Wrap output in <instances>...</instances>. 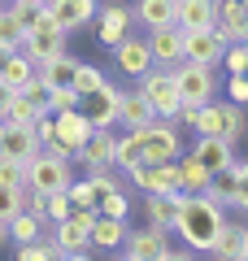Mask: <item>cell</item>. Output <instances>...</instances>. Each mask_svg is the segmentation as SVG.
Here are the masks:
<instances>
[{
	"instance_id": "1",
	"label": "cell",
	"mask_w": 248,
	"mask_h": 261,
	"mask_svg": "<svg viewBox=\"0 0 248 261\" xmlns=\"http://www.w3.org/2000/svg\"><path fill=\"white\" fill-rule=\"evenodd\" d=\"M222 222H227V209L213 205L205 192H192V196H183L170 235H179L183 248H192V252H209L213 240H218V231H222Z\"/></svg>"
},
{
	"instance_id": "2",
	"label": "cell",
	"mask_w": 248,
	"mask_h": 261,
	"mask_svg": "<svg viewBox=\"0 0 248 261\" xmlns=\"http://www.w3.org/2000/svg\"><path fill=\"white\" fill-rule=\"evenodd\" d=\"M192 135H213V140H227V144H239L248 135V113L244 105H231V100H209L201 109H183L179 113Z\"/></svg>"
},
{
	"instance_id": "3",
	"label": "cell",
	"mask_w": 248,
	"mask_h": 261,
	"mask_svg": "<svg viewBox=\"0 0 248 261\" xmlns=\"http://www.w3.org/2000/svg\"><path fill=\"white\" fill-rule=\"evenodd\" d=\"M131 140H135L144 166H161V161H175L179 152H183L179 122H165V118H153L148 126H135V130H131Z\"/></svg>"
},
{
	"instance_id": "4",
	"label": "cell",
	"mask_w": 248,
	"mask_h": 261,
	"mask_svg": "<svg viewBox=\"0 0 248 261\" xmlns=\"http://www.w3.org/2000/svg\"><path fill=\"white\" fill-rule=\"evenodd\" d=\"M170 74H175V87H179V100L183 109H201L218 96V70L213 65H196V61H175L170 65Z\"/></svg>"
},
{
	"instance_id": "5",
	"label": "cell",
	"mask_w": 248,
	"mask_h": 261,
	"mask_svg": "<svg viewBox=\"0 0 248 261\" xmlns=\"http://www.w3.org/2000/svg\"><path fill=\"white\" fill-rule=\"evenodd\" d=\"M135 87L144 92V100L153 105L157 118L179 122V113H183V100H179V87H175L170 65H148V74H144V79H135Z\"/></svg>"
},
{
	"instance_id": "6",
	"label": "cell",
	"mask_w": 248,
	"mask_h": 261,
	"mask_svg": "<svg viewBox=\"0 0 248 261\" xmlns=\"http://www.w3.org/2000/svg\"><path fill=\"white\" fill-rule=\"evenodd\" d=\"M118 100H122V87L105 79L101 87H92V92L79 96V113L92 122V130H113L118 126Z\"/></svg>"
},
{
	"instance_id": "7",
	"label": "cell",
	"mask_w": 248,
	"mask_h": 261,
	"mask_svg": "<svg viewBox=\"0 0 248 261\" xmlns=\"http://www.w3.org/2000/svg\"><path fill=\"white\" fill-rule=\"evenodd\" d=\"M74 183V161L48 157V152H35L27 161V187H39V192H65Z\"/></svg>"
},
{
	"instance_id": "8",
	"label": "cell",
	"mask_w": 248,
	"mask_h": 261,
	"mask_svg": "<svg viewBox=\"0 0 248 261\" xmlns=\"http://www.w3.org/2000/svg\"><path fill=\"white\" fill-rule=\"evenodd\" d=\"M96 44L113 48L122 44V39L131 35V27H135V13H131V5H122V0H113V5H101L96 9Z\"/></svg>"
},
{
	"instance_id": "9",
	"label": "cell",
	"mask_w": 248,
	"mask_h": 261,
	"mask_svg": "<svg viewBox=\"0 0 248 261\" xmlns=\"http://www.w3.org/2000/svg\"><path fill=\"white\" fill-rule=\"evenodd\" d=\"M222 53H227V35H222L218 27H205V31H183V61L213 65V70H218Z\"/></svg>"
},
{
	"instance_id": "10",
	"label": "cell",
	"mask_w": 248,
	"mask_h": 261,
	"mask_svg": "<svg viewBox=\"0 0 248 261\" xmlns=\"http://www.w3.org/2000/svg\"><path fill=\"white\" fill-rule=\"evenodd\" d=\"M65 39H70V35H65V31L57 27V22L48 18V13H44V22H39V27L31 31L27 39H22V48H18V53H22V57H31V61L39 65V61H48V57L65 53Z\"/></svg>"
},
{
	"instance_id": "11",
	"label": "cell",
	"mask_w": 248,
	"mask_h": 261,
	"mask_svg": "<svg viewBox=\"0 0 248 261\" xmlns=\"http://www.w3.org/2000/svg\"><path fill=\"white\" fill-rule=\"evenodd\" d=\"M109 53H113V70H118L122 79H144L148 65H153V57H148V39L135 35V31H131L122 44H113Z\"/></svg>"
},
{
	"instance_id": "12",
	"label": "cell",
	"mask_w": 248,
	"mask_h": 261,
	"mask_svg": "<svg viewBox=\"0 0 248 261\" xmlns=\"http://www.w3.org/2000/svg\"><path fill=\"white\" fill-rule=\"evenodd\" d=\"M96 9H101L96 0H44V13L65 31V35H74V31H83V27H92Z\"/></svg>"
},
{
	"instance_id": "13",
	"label": "cell",
	"mask_w": 248,
	"mask_h": 261,
	"mask_svg": "<svg viewBox=\"0 0 248 261\" xmlns=\"http://www.w3.org/2000/svg\"><path fill=\"white\" fill-rule=\"evenodd\" d=\"M165 248H170V231L161 226H131L122 240V252H131L135 261H157Z\"/></svg>"
},
{
	"instance_id": "14",
	"label": "cell",
	"mask_w": 248,
	"mask_h": 261,
	"mask_svg": "<svg viewBox=\"0 0 248 261\" xmlns=\"http://www.w3.org/2000/svg\"><path fill=\"white\" fill-rule=\"evenodd\" d=\"M113 135H118V130H92V140L74 152V166H79L83 174H92V170H113Z\"/></svg>"
},
{
	"instance_id": "15",
	"label": "cell",
	"mask_w": 248,
	"mask_h": 261,
	"mask_svg": "<svg viewBox=\"0 0 248 261\" xmlns=\"http://www.w3.org/2000/svg\"><path fill=\"white\" fill-rule=\"evenodd\" d=\"M127 178H131V183H135L144 196H157V192H179L175 161H161V166H135ZM183 196H187V192H183Z\"/></svg>"
},
{
	"instance_id": "16",
	"label": "cell",
	"mask_w": 248,
	"mask_h": 261,
	"mask_svg": "<svg viewBox=\"0 0 248 261\" xmlns=\"http://www.w3.org/2000/svg\"><path fill=\"white\" fill-rule=\"evenodd\" d=\"M244 244H248V222H239V218H227L218 231V240H213L209 257L213 261H239L244 257Z\"/></svg>"
},
{
	"instance_id": "17",
	"label": "cell",
	"mask_w": 248,
	"mask_h": 261,
	"mask_svg": "<svg viewBox=\"0 0 248 261\" xmlns=\"http://www.w3.org/2000/svg\"><path fill=\"white\" fill-rule=\"evenodd\" d=\"M148 57L153 65H175L183 61V31L179 27H161V31H148Z\"/></svg>"
},
{
	"instance_id": "18",
	"label": "cell",
	"mask_w": 248,
	"mask_h": 261,
	"mask_svg": "<svg viewBox=\"0 0 248 261\" xmlns=\"http://www.w3.org/2000/svg\"><path fill=\"white\" fill-rule=\"evenodd\" d=\"M53 126H57V135H53V140H61V144H65V148H70V152H79L83 144L92 140V122L83 118L79 109H65V113H53Z\"/></svg>"
},
{
	"instance_id": "19",
	"label": "cell",
	"mask_w": 248,
	"mask_h": 261,
	"mask_svg": "<svg viewBox=\"0 0 248 261\" xmlns=\"http://www.w3.org/2000/svg\"><path fill=\"white\" fill-rule=\"evenodd\" d=\"M213 27L227 35V44H239L248 35V13L239 0H213Z\"/></svg>"
},
{
	"instance_id": "20",
	"label": "cell",
	"mask_w": 248,
	"mask_h": 261,
	"mask_svg": "<svg viewBox=\"0 0 248 261\" xmlns=\"http://www.w3.org/2000/svg\"><path fill=\"white\" fill-rule=\"evenodd\" d=\"M74 74H79V57H70V53H57V57H48V61L35 65V79L48 92L53 87H74Z\"/></svg>"
},
{
	"instance_id": "21",
	"label": "cell",
	"mask_w": 248,
	"mask_h": 261,
	"mask_svg": "<svg viewBox=\"0 0 248 261\" xmlns=\"http://www.w3.org/2000/svg\"><path fill=\"white\" fill-rule=\"evenodd\" d=\"M192 157L201 161L209 174H218V170H227L231 161H235V144H227V140H213V135H196V144H192Z\"/></svg>"
},
{
	"instance_id": "22",
	"label": "cell",
	"mask_w": 248,
	"mask_h": 261,
	"mask_svg": "<svg viewBox=\"0 0 248 261\" xmlns=\"http://www.w3.org/2000/svg\"><path fill=\"white\" fill-rule=\"evenodd\" d=\"M127 231H131L127 218H101V214H96L87 248H92V252H118V248H122V240H127Z\"/></svg>"
},
{
	"instance_id": "23",
	"label": "cell",
	"mask_w": 248,
	"mask_h": 261,
	"mask_svg": "<svg viewBox=\"0 0 248 261\" xmlns=\"http://www.w3.org/2000/svg\"><path fill=\"white\" fill-rule=\"evenodd\" d=\"M5 157H18V161H31L39 152V135H35V122L22 126V122H5V144H0Z\"/></svg>"
},
{
	"instance_id": "24",
	"label": "cell",
	"mask_w": 248,
	"mask_h": 261,
	"mask_svg": "<svg viewBox=\"0 0 248 261\" xmlns=\"http://www.w3.org/2000/svg\"><path fill=\"white\" fill-rule=\"evenodd\" d=\"M157 113H153V105L144 100V92H139V87H122V100H118V126L122 130H135V126H148V122H153Z\"/></svg>"
},
{
	"instance_id": "25",
	"label": "cell",
	"mask_w": 248,
	"mask_h": 261,
	"mask_svg": "<svg viewBox=\"0 0 248 261\" xmlns=\"http://www.w3.org/2000/svg\"><path fill=\"white\" fill-rule=\"evenodd\" d=\"M179 205H183V192H157V196H144V218L148 226H161L170 231L179 218Z\"/></svg>"
},
{
	"instance_id": "26",
	"label": "cell",
	"mask_w": 248,
	"mask_h": 261,
	"mask_svg": "<svg viewBox=\"0 0 248 261\" xmlns=\"http://www.w3.org/2000/svg\"><path fill=\"white\" fill-rule=\"evenodd\" d=\"M175 5L179 0H135L131 13L144 31H161V27H175Z\"/></svg>"
},
{
	"instance_id": "27",
	"label": "cell",
	"mask_w": 248,
	"mask_h": 261,
	"mask_svg": "<svg viewBox=\"0 0 248 261\" xmlns=\"http://www.w3.org/2000/svg\"><path fill=\"white\" fill-rule=\"evenodd\" d=\"M175 27L179 31H205V27H213V0H179V5H175Z\"/></svg>"
},
{
	"instance_id": "28",
	"label": "cell",
	"mask_w": 248,
	"mask_h": 261,
	"mask_svg": "<svg viewBox=\"0 0 248 261\" xmlns=\"http://www.w3.org/2000/svg\"><path fill=\"white\" fill-rule=\"evenodd\" d=\"M175 174H179V192H187V196L205 192V183H209V170H205L192 152H187V157L179 152V157H175Z\"/></svg>"
},
{
	"instance_id": "29",
	"label": "cell",
	"mask_w": 248,
	"mask_h": 261,
	"mask_svg": "<svg viewBox=\"0 0 248 261\" xmlns=\"http://www.w3.org/2000/svg\"><path fill=\"white\" fill-rule=\"evenodd\" d=\"M235 161H231L227 170H218V174H209V183H205V196H209L213 205H222V209H231V200H235Z\"/></svg>"
},
{
	"instance_id": "30",
	"label": "cell",
	"mask_w": 248,
	"mask_h": 261,
	"mask_svg": "<svg viewBox=\"0 0 248 261\" xmlns=\"http://www.w3.org/2000/svg\"><path fill=\"white\" fill-rule=\"evenodd\" d=\"M13 261H65V252H61V244L53 240V235H39L35 244H18V252H13Z\"/></svg>"
},
{
	"instance_id": "31",
	"label": "cell",
	"mask_w": 248,
	"mask_h": 261,
	"mask_svg": "<svg viewBox=\"0 0 248 261\" xmlns=\"http://www.w3.org/2000/svg\"><path fill=\"white\" fill-rule=\"evenodd\" d=\"M5 226H9V244H35L39 235L48 231V222H44V218L27 214V209H22L18 218H9V222H5Z\"/></svg>"
},
{
	"instance_id": "32",
	"label": "cell",
	"mask_w": 248,
	"mask_h": 261,
	"mask_svg": "<svg viewBox=\"0 0 248 261\" xmlns=\"http://www.w3.org/2000/svg\"><path fill=\"white\" fill-rule=\"evenodd\" d=\"M135 166H144V161H139V148H135V140H131V130L113 135V170H118V174H131Z\"/></svg>"
},
{
	"instance_id": "33",
	"label": "cell",
	"mask_w": 248,
	"mask_h": 261,
	"mask_svg": "<svg viewBox=\"0 0 248 261\" xmlns=\"http://www.w3.org/2000/svg\"><path fill=\"white\" fill-rule=\"evenodd\" d=\"M0 79L18 92L22 83H31V79H35V61H31V57H22V53H13L9 61H5V70H0Z\"/></svg>"
},
{
	"instance_id": "34",
	"label": "cell",
	"mask_w": 248,
	"mask_h": 261,
	"mask_svg": "<svg viewBox=\"0 0 248 261\" xmlns=\"http://www.w3.org/2000/svg\"><path fill=\"white\" fill-rule=\"evenodd\" d=\"M96 214H101V218H131V196H127V187L105 192L101 200H96Z\"/></svg>"
},
{
	"instance_id": "35",
	"label": "cell",
	"mask_w": 248,
	"mask_h": 261,
	"mask_svg": "<svg viewBox=\"0 0 248 261\" xmlns=\"http://www.w3.org/2000/svg\"><path fill=\"white\" fill-rule=\"evenodd\" d=\"M22 209H27V187H9V183H0V222L18 218Z\"/></svg>"
},
{
	"instance_id": "36",
	"label": "cell",
	"mask_w": 248,
	"mask_h": 261,
	"mask_svg": "<svg viewBox=\"0 0 248 261\" xmlns=\"http://www.w3.org/2000/svg\"><path fill=\"white\" fill-rule=\"evenodd\" d=\"M9 13H13V22L22 27V35H31V31L44 22V5H22V0H9Z\"/></svg>"
},
{
	"instance_id": "37",
	"label": "cell",
	"mask_w": 248,
	"mask_h": 261,
	"mask_svg": "<svg viewBox=\"0 0 248 261\" xmlns=\"http://www.w3.org/2000/svg\"><path fill=\"white\" fill-rule=\"evenodd\" d=\"M22 27L18 22H13V13H9V5H5V9H0V48H9V53H18L22 48Z\"/></svg>"
},
{
	"instance_id": "38",
	"label": "cell",
	"mask_w": 248,
	"mask_h": 261,
	"mask_svg": "<svg viewBox=\"0 0 248 261\" xmlns=\"http://www.w3.org/2000/svg\"><path fill=\"white\" fill-rule=\"evenodd\" d=\"M70 214H74L70 196H65V192H48V200H44V222L53 226V222H61V218H70Z\"/></svg>"
},
{
	"instance_id": "39",
	"label": "cell",
	"mask_w": 248,
	"mask_h": 261,
	"mask_svg": "<svg viewBox=\"0 0 248 261\" xmlns=\"http://www.w3.org/2000/svg\"><path fill=\"white\" fill-rule=\"evenodd\" d=\"M105 83V70L101 65H92V61H79V74H74V92H92V87H101Z\"/></svg>"
},
{
	"instance_id": "40",
	"label": "cell",
	"mask_w": 248,
	"mask_h": 261,
	"mask_svg": "<svg viewBox=\"0 0 248 261\" xmlns=\"http://www.w3.org/2000/svg\"><path fill=\"white\" fill-rule=\"evenodd\" d=\"M0 183H9V187H27V161L5 157V152H0Z\"/></svg>"
},
{
	"instance_id": "41",
	"label": "cell",
	"mask_w": 248,
	"mask_h": 261,
	"mask_svg": "<svg viewBox=\"0 0 248 261\" xmlns=\"http://www.w3.org/2000/svg\"><path fill=\"white\" fill-rule=\"evenodd\" d=\"M65 196H70L74 209H96V187L87 183V178H74V183L65 187Z\"/></svg>"
},
{
	"instance_id": "42",
	"label": "cell",
	"mask_w": 248,
	"mask_h": 261,
	"mask_svg": "<svg viewBox=\"0 0 248 261\" xmlns=\"http://www.w3.org/2000/svg\"><path fill=\"white\" fill-rule=\"evenodd\" d=\"M235 200H231V209H239V214L248 218V157H235Z\"/></svg>"
},
{
	"instance_id": "43",
	"label": "cell",
	"mask_w": 248,
	"mask_h": 261,
	"mask_svg": "<svg viewBox=\"0 0 248 261\" xmlns=\"http://www.w3.org/2000/svg\"><path fill=\"white\" fill-rule=\"evenodd\" d=\"M35 118H39V113H35V105H31V100H22V96L13 92V100H9V109H5V118H0V122H22V126H31Z\"/></svg>"
},
{
	"instance_id": "44",
	"label": "cell",
	"mask_w": 248,
	"mask_h": 261,
	"mask_svg": "<svg viewBox=\"0 0 248 261\" xmlns=\"http://www.w3.org/2000/svg\"><path fill=\"white\" fill-rule=\"evenodd\" d=\"M65 109H79V92L74 87H53L48 92V113H65Z\"/></svg>"
},
{
	"instance_id": "45",
	"label": "cell",
	"mask_w": 248,
	"mask_h": 261,
	"mask_svg": "<svg viewBox=\"0 0 248 261\" xmlns=\"http://www.w3.org/2000/svg\"><path fill=\"white\" fill-rule=\"evenodd\" d=\"M222 70H227V74H244L248 70V53H244V44H227V53H222Z\"/></svg>"
},
{
	"instance_id": "46",
	"label": "cell",
	"mask_w": 248,
	"mask_h": 261,
	"mask_svg": "<svg viewBox=\"0 0 248 261\" xmlns=\"http://www.w3.org/2000/svg\"><path fill=\"white\" fill-rule=\"evenodd\" d=\"M18 96H22V100H31V105H35V113H48V87L39 83V79L22 83V87H18Z\"/></svg>"
},
{
	"instance_id": "47",
	"label": "cell",
	"mask_w": 248,
	"mask_h": 261,
	"mask_svg": "<svg viewBox=\"0 0 248 261\" xmlns=\"http://www.w3.org/2000/svg\"><path fill=\"white\" fill-rule=\"evenodd\" d=\"M222 83H227V100H231V105H244V109H248V79H244V74H227Z\"/></svg>"
},
{
	"instance_id": "48",
	"label": "cell",
	"mask_w": 248,
	"mask_h": 261,
	"mask_svg": "<svg viewBox=\"0 0 248 261\" xmlns=\"http://www.w3.org/2000/svg\"><path fill=\"white\" fill-rule=\"evenodd\" d=\"M44 200H48V192H39V187H27V214L44 218Z\"/></svg>"
},
{
	"instance_id": "49",
	"label": "cell",
	"mask_w": 248,
	"mask_h": 261,
	"mask_svg": "<svg viewBox=\"0 0 248 261\" xmlns=\"http://www.w3.org/2000/svg\"><path fill=\"white\" fill-rule=\"evenodd\" d=\"M35 135H39V144H48L57 135V126H53V113H39L35 118Z\"/></svg>"
},
{
	"instance_id": "50",
	"label": "cell",
	"mask_w": 248,
	"mask_h": 261,
	"mask_svg": "<svg viewBox=\"0 0 248 261\" xmlns=\"http://www.w3.org/2000/svg\"><path fill=\"white\" fill-rule=\"evenodd\" d=\"M39 152H48V157H61V161H74V152L65 148L61 140H48V144H39Z\"/></svg>"
},
{
	"instance_id": "51",
	"label": "cell",
	"mask_w": 248,
	"mask_h": 261,
	"mask_svg": "<svg viewBox=\"0 0 248 261\" xmlns=\"http://www.w3.org/2000/svg\"><path fill=\"white\" fill-rule=\"evenodd\" d=\"M157 261H196V252H192V248H175V244H170Z\"/></svg>"
},
{
	"instance_id": "52",
	"label": "cell",
	"mask_w": 248,
	"mask_h": 261,
	"mask_svg": "<svg viewBox=\"0 0 248 261\" xmlns=\"http://www.w3.org/2000/svg\"><path fill=\"white\" fill-rule=\"evenodd\" d=\"M9 100H13V87L0 79V118H5V109H9Z\"/></svg>"
},
{
	"instance_id": "53",
	"label": "cell",
	"mask_w": 248,
	"mask_h": 261,
	"mask_svg": "<svg viewBox=\"0 0 248 261\" xmlns=\"http://www.w3.org/2000/svg\"><path fill=\"white\" fill-rule=\"evenodd\" d=\"M109 261H135V257H131V252H122V248H118V252H109Z\"/></svg>"
},
{
	"instance_id": "54",
	"label": "cell",
	"mask_w": 248,
	"mask_h": 261,
	"mask_svg": "<svg viewBox=\"0 0 248 261\" xmlns=\"http://www.w3.org/2000/svg\"><path fill=\"white\" fill-rule=\"evenodd\" d=\"M5 244H9V226L0 222V248H5Z\"/></svg>"
},
{
	"instance_id": "55",
	"label": "cell",
	"mask_w": 248,
	"mask_h": 261,
	"mask_svg": "<svg viewBox=\"0 0 248 261\" xmlns=\"http://www.w3.org/2000/svg\"><path fill=\"white\" fill-rule=\"evenodd\" d=\"M9 57H13V53H9V48H0V70H5V61H9Z\"/></svg>"
},
{
	"instance_id": "56",
	"label": "cell",
	"mask_w": 248,
	"mask_h": 261,
	"mask_svg": "<svg viewBox=\"0 0 248 261\" xmlns=\"http://www.w3.org/2000/svg\"><path fill=\"white\" fill-rule=\"evenodd\" d=\"M0 144H5V122H0Z\"/></svg>"
},
{
	"instance_id": "57",
	"label": "cell",
	"mask_w": 248,
	"mask_h": 261,
	"mask_svg": "<svg viewBox=\"0 0 248 261\" xmlns=\"http://www.w3.org/2000/svg\"><path fill=\"white\" fill-rule=\"evenodd\" d=\"M22 5H44V0H22Z\"/></svg>"
},
{
	"instance_id": "58",
	"label": "cell",
	"mask_w": 248,
	"mask_h": 261,
	"mask_svg": "<svg viewBox=\"0 0 248 261\" xmlns=\"http://www.w3.org/2000/svg\"><path fill=\"white\" fill-rule=\"evenodd\" d=\"M239 44H244V53H248V35H244V39H239Z\"/></svg>"
},
{
	"instance_id": "59",
	"label": "cell",
	"mask_w": 248,
	"mask_h": 261,
	"mask_svg": "<svg viewBox=\"0 0 248 261\" xmlns=\"http://www.w3.org/2000/svg\"><path fill=\"white\" fill-rule=\"evenodd\" d=\"M239 261H248V244H244V257H239Z\"/></svg>"
},
{
	"instance_id": "60",
	"label": "cell",
	"mask_w": 248,
	"mask_h": 261,
	"mask_svg": "<svg viewBox=\"0 0 248 261\" xmlns=\"http://www.w3.org/2000/svg\"><path fill=\"white\" fill-rule=\"evenodd\" d=\"M239 5H244V13H248V0H239Z\"/></svg>"
},
{
	"instance_id": "61",
	"label": "cell",
	"mask_w": 248,
	"mask_h": 261,
	"mask_svg": "<svg viewBox=\"0 0 248 261\" xmlns=\"http://www.w3.org/2000/svg\"><path fill=\"white\" fill-rule=\"evenodd\" d=\"M0 9H5V0H0Z\"/></svg>"
},
{
	"instance_id": "62",
	"label": "cell",
	"mask_w": 248,
	"mask_h": 261,
	"mask_svg": "<svg viewBox=\"0 0 248 261\" xmlns=\"http://www.w3.org/2000/svg\"><path fill=\"white\" fill-rule=\"evenodd\" d=\"M244 79H248V70H244Z\"/></svg>"
},
{
	"instance_id": "63",
	"label": "cell",
	"mask_w": 248,
	"mask_h": 261,
	"mask_svg": "<svg viewBox=\"0 0 248 261\" xmlns=\"http://www.w3.org/2000/svg\"><path fill=\"white\" fill-rule=\"evenodd\" d=\"M209 261H213V257H209Z\"/></svg>"
}]
</instances>
